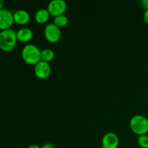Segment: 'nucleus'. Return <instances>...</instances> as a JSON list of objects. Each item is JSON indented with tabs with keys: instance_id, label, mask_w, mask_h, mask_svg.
<instances>
[{
	"instance_id": "f257e3e1",
	"label": "nucleus",
	"mask_w": 148,
	"mask_h": 148,
	"mask_svg": "<svg viewBox=\"0 0 148 148\" xmlns=\"http://www.w3.org/2000/svg\"><path fill=\"white\" fill-rule=\"evenodd\" d=\"M17 32L12 29H7L0 31V49L4 51L13 50L17 45Z\"/></svg>"
},
{
	"instance_id": "dca6fc26",
	"label": "nucleus",
	"mask_w": 148,
	"mask_h": 148,
	"mask_svg": "<svg viewBox=\"0 0 148 148\" xmlns=\"http://www.w3.org/2000/svg\"><path fill=\"white\" fill-rule=\"evenodd\" d=\"M40 148H56V146L54 145L52 143H46V144L43 145Z\"/></svg>"
},
{
	"instance_id": "2eb2a0df",
	"label": "nucleus",
	"mask_w": 148,
	"mask_h": 148,
	"mask_svg": "<svg viewBox=\"0 0 148 148\" xmlns=\"http://www.w3.org/2000/svg\"><path fill=\"white\" fill-rule=\"evenodd\" d=\"M141 5L145 10H148V0H142L140 1Z\"/></svg>"
},
{
	"instance_id": "9b49d317",
	"label": "nucleus",
	"mask_w": 148,
	"mask_h": 148,
	"mask_svg": "<svg viewBox=\"0 0 148 148\" xmlns=\"http://www.w3.org/2000/svg\"><path fill=\"white\" fill-rule=\"evenodd\" d=\"M51 14L47 9H40L37 10L35 14V20L38 24H44L49 20Z\"/></svg>"
},
{
	"instance_id": "6e6552de",
	"label": "nucleus",
	"mask_w": 148,
	"mask_h": 148,
	"mask_svg": "<svg viewBox=\"0 0 148 148\" xmlns=\"http://www.w3.org/2000/svg\"><path fill=\"white\" fill-rule=\"evenodd\" d=\"M119 145V137L115 133L108 132L102 139V148H118Z\"/></svg>"
},
{
	"instance_id": "423d86ee",
	"label": "nucleus",
	"mask_w": 148,
	"mask_h": 148,
	"mask_svg": "<svg viewBox=\"0 0 148 148\" xmlns=\"http://www.w3.org/2000/svg\"><path fill=\"white\" fill-rule=\"evenodd\" d=\"M14 14L7 9L0 10V30L10 29L14 23Z\"/></svg>"
},
{
	"instance_id": "a211bd4d",
	"label": "nucleus",
	"mask_w": 148,
	"mask_h": 148,
	"mask_svg": "<svg viewBox=\"0 0 148 148\" xmlns=\"http://www.w3.org/2000/svg\"><path fill=\"white\" fill-rule=\"evenodd\" d=\"M27 148H40V147H39V146L38 145L33 144V145H30L29 146V147H27Z\"/></svg>"
},
{
	"instance_id": "6ab92c4d",
	"label": "nucleus",
	"mask_w": 148,
	"mask_h": 148,
	"mask_svg": "<svg viewBox=\"0 0 148 148\" xmlns=\"http://www.w3.org/2000/svg\"><path fill=\"white\" fill-rule=\"evenodd\" d=\"M4 0H0V10L3 9V7H4Z\"/></svg>"
},
{
	"instance_id": "ddd939ff",
	"label": "nucleus",
	"mask_w": 148,
	"mask_h": 148,
	"mask_svg": "<svg viewBox=\"0 0 148 148\" xmlns=\"http://www.w3.org/2000/svg\"><path fill=\"white\" fill-rule=\"evenodd\" d=\"M68 23H69V19L64 14H62V15L55 17L53 20V24L57 26L58 27H59V28L66 26Z\"/></svg>"
},
{
	"instance_id": "f03ea898",
	"label": "nucleus",
	"mask_w": 148,
	"mask_h": 148,
	"mask_svg": "<svg viewBox=\"0 0 148 148\" xmlns=\"http://www.w3.org/2000/svg\"><path fill=\"white\" fill-rule=\"evenodd\" d=\"M41 51L34 44H27L22 50V58L25 63L30 65H36L41 61L40 57Z\"/></svg>"
},
{
	"instance_id": "f8f14e48",
	"label": "nucleus",
	"mask_w": 148,
	"mask_h": 148,
	"mask_svg": "<svg viewBox=\"0 0 148 148\" xmlns=\"http://www.w3.org/2000/svg\"><path fill=\"white\" fill-rule=\"evenodd\" d=\"M55 53L51 49H44L41 50L40 52V57L41 60L44 62H49L54 59Z\"/></svg>"
},
{
	"instance_id": "9d476101",
	"label": "nucleus",
	"mask_w": 148,
	"mask_h": 148,
	"mask_svg": "<svg viewBox=\"0 0 148 148\" xmlns=\"http://www.w3.org/2000/svg\"><path fill=\"white\" fill-rule=\"evenodd\" d=\"M33 37V30L29 27H22L17 32V40L23 43L29 42Z\"/></svg>"
},
{
	"instance_id": "0eeeda50",
	"label": "nucleus",
	"mask_w": 148,
	"mask_h": 148,
	"mask_svg": "<svg viewBox=\"0 0 148 148\" xmlns=\"http://www.w3.org/2000/svg\"><path fill=\"white\" fill-rule=\"evenodd\" d=\"M51 66L49 62L40 61L35 65L34 73L38 79H44L49 77L51 74Z\"/></svg>"
},
{
	"instance_id": "20e7f679",
	"label": "nucleus",
	"mask_w": 148,
	"mask_h": 148,
	"mask_svg": "<svg viewBox=\"0 0 148 148\" xmlns=\"http://www.w3.org/2000/svg\"><path fill=\"white\" fill-rule=\"evenodd\" d=\"M44 36L48 41L54 43L60 40L62 37V31L61 29L53 23H49L45 27Z\"/></svg>"
},
{
	"instance_id": "1a4fd4ad",
	"label": "nucleus",
	"mask_w": 148,
	"mask_h": 148,
	"mask_svg": "<svg viewBox=\"0 0 148 148\" xmlns=\"http://www.w3.org/2000/svg\"><path fill=\"white\" fill-rule=\"evenodd\" d=\"M13 14H14V21L17 24L24 25L30 21V14L26 10H18L14 12Z\"/></svg>"
},
{
	"instance_id": "4468645a",
	"label": "nucleus",
	"mask_w": 148,
	"mask_h": 148,
	"mask_svg": "<svg viewBox=\"0 0 148 148\" xmlns=\"http://www.w3.org/2000/svg\"><path fill=\"white\" fill-rule=\"evenodd\" d=\"M139 145L142 148H148V135L147 134H144V135L139 136L138 140Z\"/></svg>"
},
{
	"instance_id": "f3484780",
	"label": "nucleus",
	"mask_w": 148,
	"mask_h": 148,
	"mask_svg": "<svg viewBox=\"0 0 148 148\" xmlns=\"http://www.w3.org/2000/svg\"><path fill=\"white\" fill-rule=\"evenodd\" d=\"M143 19H144V21L148 25V10H145V11L144 12Z\"/></svg>"
},
{
	"instance_id": "7ed1b4c3",
	"label": "nucleus",
	"mask_w": 148,
	"mask_h": 148,
	"mask_svg": "<svg viewBox=\"0 0 148 148\" xmlns=\"http://www.w3.org/2000/svg\"><path fill=\"white\" fill-rule=\"evenodd\" d=\"M132 131L137 135H144L148 132V119L143 115H135L130 121Z\"/></svg>"
},
{
	"instance_id": "39448f33",
	"label": "nucleus",
	"mask_w": 148,
	"mask_h": 148,
	"mask_svg": "<svg viewBox=\"0 0 148 148\" xmlns=\"http://www.w3.org/2000/svg\"><path fill=\"white\" fill-rule=\"evenodd\" d=\"M66 3L64 0H52L49 3L47 10L51 15L53 17L64 14L66 10Z\"/></svg>"
}]
</instances>
